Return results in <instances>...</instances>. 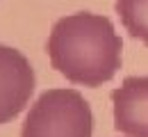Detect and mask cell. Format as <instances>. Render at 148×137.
<instances>
[{
  "instance_id": "277c9868",
  "label": "cell",
  "mask_w": 148,
  "mask_h": 137,
  "mask_svg": "<svg viewBox=\"0 0 148 137\" xmlns=\"http://www.w3.org/2000/svg\"><path fill=\"white\" fill-rule=\"evenodd\" d=\"M114 126L128 137H148V76H130L112 92Z\"/></svg>"
},
{
  "instance_id": "6da1fadb",
  "label": "cell",
  "mask_w": 148,
  "mask_h": 137,
  "mask_svg": "<svg viewBox=\"0 0 148 137\" xmlns=\"http://www.w3.org/2000/svg\"><path fill=\"white\" fill-rule=\"evenodd\" d=\"M123 41L103 14L77 12L59 19L48 37V57L73 85L100 87L121 69Z\"/></svg>"
},
{
  "instance_id": "5b68a950",
  "label": "cell",
  "mask_w": 148,
  "mask_h": 137,
  "mask_svg": "<svg viewBox=\"0 0 148 137\" xmlns=\"http://www.w3.org/2000/svg\"><path fill=\"white\" fill-rule=\"evenodd\" d=\"M116 14L130 34L148 46V0H116Z\"/></svg>"
},
{
  "instance_id": "3957f363",
  "label": "cell",
  "mask_w": 148,
  "mask_h": 137,
  "mask_svg": "<svg viewBox=\"0 0 148 137\" xmlns=\"http://www.w3.org/2000/svg\"><path fill=\"white\" fill-rule=\"evenodd\" d=\"M34 92V71L27 57L0 43V123L16 119Z\"/></svg>"
},
{
  "instance_id": "7a4b0ae2",
  "label": "cell",
  "mask_w": 148,
  "mask_h": 137,
  "mask_svg": "<svg viewBox=\"0 0 148 137\" xmlns=\"http://www.w3.org/2000/svg\"><path fill=\"white\" fill-rule=\"evenodd\" d=\"M93 114L75 89H48L30 107L21 137H91Z\"/></svg>"
}]
</instances>
